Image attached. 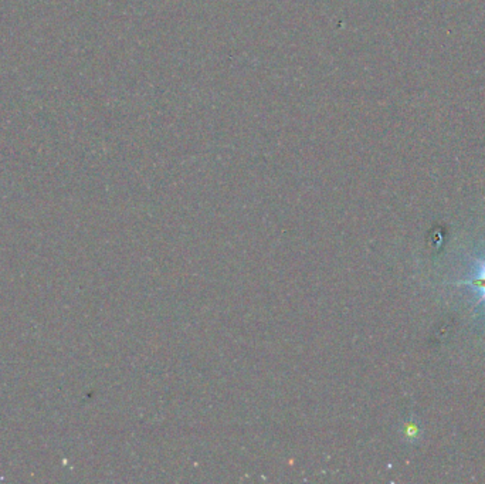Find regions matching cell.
<instances>
[{"label":"cell","instance_id":"7a4b0ae2","mask_svg":"<svg viewBox=\"0 0 485 484\" xmlns=\"http://www.w3.org/2000/svg\"><path fill=\"white\" fill-rule=\"evenodd\" d=\"M404 436L409 440H417V437H420V426L414 419L406 422V425H404Z\"/></svg>","mask_w":485,"mask_h":484},{"label":"cell","instance_id":"6da1fadb","mask_svg":"<svg viewBox=\"0 0 485 484\" xmlns=\"http://www.w3.org/2000/svg\"><path fill=\"white\" fill-rule=\"evenodd\" d=\"M454 286H467L471 287L474 293L478 295V301L485 302V260L477 266L475 271L466 280H461Z\"/></svg>","mask_w":485,"mask_h":484}]
</instances>
